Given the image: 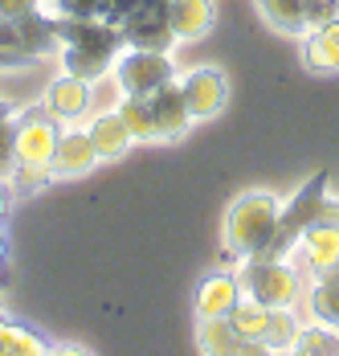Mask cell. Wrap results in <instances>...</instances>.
I'll list each match as a JSON object with an SVG mask.
<instances>
[{"label":"cell","mask_w":339,"mask_h":356,"mask_svg":"<svg viewBox=\"0 0 339 356\" xmlns=\"http://www.w3.org/2000/svg\"><path fill=\"white\" fill-rule=\"evenodd\" d=\"M58 41H62V66L82 82H99L127 45L119 25L99 17H58Z\"/></svg>","instance_id":"6da1fadb"},{"label":"cell","mask_w":339,"mask_h":356,"mask_svg":"<svg viewBox=\"0 0 339 356\" xmlns=\"http://www.w3.org/2000/svg\"><path fill=\"white\" fill-rule=\"evenodd\" d=\"M58 140H62V127L45 107L17 115V172H13V188H37L45 180H53L49 164H53Z\"/></svg>","instance_id":"7a4b0ae2"},{"label":"cell","mask_w":339,"mask_h":356,"mask_svg":"<svg viewBox=\"0 0 339 356\" xmlns=\"http://www.w3.org/2000/svg\"><path fill=\"white\" fill-rule=\"evenodd\" d=\"M278 213H282V201L274 193H262V188L241 193L225 213V254L229 258L262 254V246L270 242L274 225H278Z\"/></svg>","instance_id":"3957f363"},{"label":"cell","mask_w":339,"mask_h":356,"mask_svg":"<svg viewBox=\"0 0 339 356\" xmlns=\"http://www.w3.org/2000/svg\"><path fill=\"white\" fill-rule=\"evenodd\" d=\"M241 295L266 303V307H299L306 299L303 266H290L286 258H241Z\"/></svg>","instance_id":"277c9868"},{"label":"cell","mask_w":339,"mask_h":356,"mask_svg":"<svg viewBox=\"0 0 339 356\" xmlns=\"http://www.w3.org/2000/svg\"><path fill=\"white\" fill-rule=\"evenodd\" d=\"M323 205H327V172H315V177L306 180L295 197H290V205H282L270 242L262 246V254H254V258H270V262H274V258H290L295 246H299V238L306 234V225L319 217Z\"/></svg>","instance_id":"5b68a950"},{"label":"cell","mask_w":339,"mask_h":356,"mask_svg":"<svg viewBox=\"0 0 339 356\" xmlns=\"http://www.w3.org/2000/svg\"><path fill=\"white\" fill-rule=\"evenodd\" d=\"M58 41V17H45L41 8L21 13V17H0V54H8L17 66L45 58Z\"/></svg>","instance_id":"8992f818"},{"label":"cell","mask_w":339,"mask_h":356,"mask_svg":"<svg viewBox=\"0 0 339 356\" xmlns=\"http://www.w3.org/2000/svg\"><path fill=\"white\" fill-rule=\"evenodd\" d=\"M295 258H299L303 275H315V279L339 270V201L336 197H327L319 217L306 225V234L295 246Z\"/></svg>","instance_id":"52a82bcc"},{"label":"cell","mask_w":339,"mask_h":356,"mask_svg":"<svg viewBox=\"0 0 339 356\" xmlns=\"http://www.w3.org/2000/svg\"><path fill=\"white\" fill-rule=\"evenodd\" d=\"M115 78H119L123 95H151L176 78V66L160 49H127L115 58Z\"/></svg>","instance_id":"ba28073f"},{"label":"cell","mask_w":339,"mask_h":356,"mask_svg":"<svg viewBox=\"0 0 339 356\" xmlns=\"http://www.w3.org/2000/svg\"><path fill=\"white\" fill-rule=\"evenodd\" d=\"M119 29L127 37V49H160V54H168V45L176 41L168 25V0H139L119 21Z\"/></svg>","instance_id":"9c48e42d"},{"label":"cell","mask_w":339,"mask_h":356,"mask_svg":"<svg viewBox=\"0 0 339 356\" xmlns=\"http://www.w3.org/2000/svg\"><path fill=\"white\" fill-rule=\"evenodd\" d=\"M180 90H184V103H188L192 123H197V119H213V115H221L225 103H229V78L217 70V66H201V70H192L184 82H180Z\"/></svg>","instance_id":"30bf717a"},{"label":"cell","mask_w":339,"mask_h":356,"mask_svg":"<svg viewBox=\"0 0 339 356\" xmlns=\"http://www.w3.org/2000/svg\"><path fill=\"white\" fill-rule=\"evenodd\" d=\"M147 103H151V115H156V131H160V140H180V136L188 131L192 115H188L184 90H180V82H176V78L164 82L160 90H151V95H147Z\"/></svg>","instance_id":"8fae6325"},{"label":"cell","mask_w":339,"mask_h":356,"mask_svg":"<svg viewBox=\"0 0 339 356\" xmlns=\"http://www.w3.org/2000/svg\"><path fill=\"white\" fill-rule=\"evenodd\" d=\"M94 164H99V152H94L90 131H62L58 152H53V164H49V177L53 180H69V177L90 172Z\"/></svg>","instance_id":"7c38bea8"},{"label":"cell","mask_w":339,"mask_h":356,"mask_svg":"<svg viewBox=\"0 0 339 356\" xmlns=\"http://www.w3.org/2000/svg\"><path fill=\"white\" fill-rule=\"evenodd\" d=\"M197 348L208 356H241V353H266L262 344H254V340H245L238 327L225 320H201L197 323Z\"/></svg>","instance_id":"4fadbf2b"},{"label":"cell","mask_w":339,"mask_h":356,"mask_svg":"<svg viewBox=\"0 0 339 356\" xmlns=\"http://www.w3.org/2000/svg\"><path fill=\"white\" fill-rule=\"evenodd\" d=\"M241 299V283L233 275H208L197 286V320H225Z\"/></svg>","instance_id":"5bb4252c"},{"label":"cell","mask_w":339,"mask_h":356,"mask_svg":"<svg viewBox=\"0 0 339 356\" xmlns=\"http://www.w3.org/2000/svg\"><path fill=\"white\" fill-rule=\"evenodd\" d=\"M45 111L53 119H82L90 111V82L74 78V74H62L58 82H49L45 90Z\"/></svg>","instance_id":"9a60e30c"},{"label":"cell","mask_w":339,"mask_h":356,"mask_svg":"<svg viewBox=\"0 0 339 356\" xmlns=\"http://www.w3.org/2000/svg\"><path fill=\"white\" fill-rule=\"evenodd\" d=\"M217 21V8L213 0H168V25L176 41H197L213 29Z\"/></svg>","instance_id":"2e32d148"},{"label":"cell","mask_w":339,"mask_h":356,"mask_svg":"<svg viewBox=\"0 0 339 356\" xmlns=\"http://www.w3.org/2000/svg\"><path fill=\"white\" fill-rule=\"evenodd\" d=\"M86 131H90V140H94L99 160H115V156H123V152L135 143V136L127 131V123L119 119V111H102V115H94Z\"/></svg>","instance_id":"e0dca14e"},{"label":"cell","mask_w":339,"mask_h":356,"mask_svg":"<svg viewBox=\"0 0 339 356\" xmlns=\"http://www.w3.org/2000/svg\"><path fill=\"white\" fill-rule=\"evenodd\" d=\"M229 323L238 327L245 340H254V344L266 348V336H270V323H274V307L258 303V299H249V295H241L238 307L229 312ZM266 353H270V348H266Z\"/></svg>","instance_id":"ac0fdd59"},{"label":"cell","mask_w":339,"mask_h":356,"mask_svg":"<svg viewBox=\"0 0 339 356\" xmlns=\"http://www.w3.org/2000/svg\"><path fill=\"white\" fill-rule=\"evenodd\" d=\"M306 70L315 74H327V70H339V17L311 29L306 37Z\"/></svg>","instance_id":"d6986e66"},{"label":"cell","mask_w":339,"mask_h":356,"mask_svg":"<svg viewBox=\"0 0 339 356\" xmlns=\"http://www.w3.org/2000/svg\"><path fill=\"white\" fill-rule=\"evenodd\" d=\"M306 303L315 323H327L339 332V270L336 275H319L315 283H306Z\"/></svg>","instance_id":"ffe728a7"},{"label":"cell","mask_w":339,"mask_h":356,"mask_svg":"<svg viewBox=\"0 0 339 356\" xmlns=\"http://www.w3.org/2000/svg\"><path fill=\"white\" fill-rule=\"evenodd\" d=\"M119 119L127 123V131H131L135 140H160L147 95H123V103H119Z\"/></svg>","instance_id":"44dd1931"},{"label":"cell","mask_w":339,"mask_h":356,"mask_svg":"<svg viewBox=\"0 0 339 356\" xmlns=\"http://www.w3.org/2000/svg\"><path fill=\"white\" fill-rule=\"evenodd\" d=\"M262 17L270 21L278 33L303 37L306 33V17H303V0H258Z\"/></svg>","instance_id":"7402d4cb"},{"label":"cell","mask_w":339,"mask_h":356,"mask_svg":"<svg viewBox=\"0 0 339 356\" xmlns=\"http://www.w3.org/2000/svg\"><path fill=\"white\" fill-rule=\"evenodd\" d=\"M45 348L49 344L41 336H33L29 327H21V323L0 316V356H37V353H45Z\"/></svg>","instance_id":"603a6c76"},{"label":"cell","mask_w":339,"mask_h":356,"mask_svg":"<svg viewBox=\"0 0 339 356\" xmlns=\"http://www.w3.org/2000/svg\"><path fill=\"white\" fill-rule=\"evenodd\" d=\"M290 353L331 356V353H339V332H336V327H327V323H319V327H299V336H295Z\"/></svg>","instance_id":"cb8c5ba5"},{"label":"cell","mask_w":339,"mask_h":356,"mask_svg":"<svg viewBox=\"0 0 339 356\" xmlns=\"http://www.w3.org/2000/svg\"><path fill=\"white\" fill-rule=\"evenodd\" d=\"M17 172V115L0 119V180H13Z\"/></svg>","instance_id":"d4e9b609"},{"label":"cell","mask_w":339,"mask_h":356,"mask_svg":"<svg viewBox=\"0 0 339 356\" xmlns=\"http://www.w3.org/2000/svg\"><path fill=\"white\" fill-rule=\"evenodd\" d=\"M303 17H306V29H319V25L339 17V0H303Z\"/></svg>","instance_id":"484cf974"},{"label":"cell","mask_w":339,"mask_h":356,"mask_svg":"<svg viewBox=\"0 0 339 356\" xmlns=\"http://www.w3.org/2000/svg\"><path fill=\"white\" fill-rule=\"evenodd\" d=\"M4 258H8V238H4V229H0V283H4Z\"/></svg>","instance_id":"4316f807"},{"label":"cell","mask_w":339,"mask_h":356,"mask_svg":"<svg viewBox=\"0 0 339 356\" xmlns=\"http://www.w3.org/2000/svg\"><path fill=\"white\" fill-rule=\"evenodd\" d=\"M4 213H8V188H4V180H0V221H4Z\"/></svg>","instance_id":"83f0119b"},{"label":"cell","mask_w":339,"mask_h":356,"mask_svg":"<svg viewBox=\"0 0 339 356\" xmlns=\"http://www.w3.org/2000/svg\"><path fill=\"white\" fill-rule=\"evenodd\" d=\"M0 70H17V62H13L8 54H0Z\"/></svg>","instance_id":"f1b7e54d"},{"label":"cell","mask_w":339,"mask_h":356,"mask_svg":"<svg viewBox=\"0 0 339 356\" xmlns=\"http://www.w3.org/2000/svg\"><path fill=\"white\" fill-rule=\"evenodd\" d=\"M4 115H13V103H4V99H0V119H4Z\"/></svg>","instance_id":"f546056e"},{"label":"cell","mask_w":339,"mask_h":356,"mask_svg":"<svg viewBox=\"0 0 339 356\" xmlns=\"http://www.w3.org/2000/svg\"><path fill=\"white\" fill-rule=\"evenodd\" d=\"M0 316H4V312H0Z\"/></svg>","instance_id":"4dcf8cb0"}]
</instances>
